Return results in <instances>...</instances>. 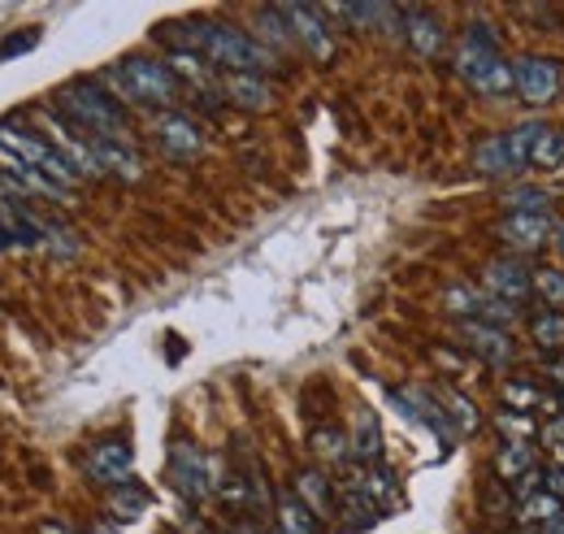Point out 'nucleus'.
<instances>
[{"label":"nucleus","mask_w":564,"mask_h":534,"mask_svg":"<svg viewBox=\"0 0 564 534\" xmlns=\"http://www.w3.org/2000/svg\"><path fill=\"white\" fill-rule=\"evenodd\" d=\"M157 39L170 44L174 53L205 57L209 70H222V75H265L278 66V53H269L261 39H252L248 31L218 22V18L165 22V26H157Z\"/></svg>","instance_id":"f257e3e1"},{"label":"nucleus","mask_w":564,"mask_h":534,"mask_svg":"<svg viewBox=\"0 0 564 534\" xmlns=\"http://www.w3.org/2000/svg\"><path fill=\"white\" fill-rule=\"evenodd\" d=\"M53 105H57V113L74 130H83L92 144H126V130H130L126 109L96 79H74L66 88H57V101Z\"/></svg>","instance_id":"f03ea898"},{"label":"nucleus","mask_w":564,"mask_h":534,"mask_svg":"<svg viewBox=\"0 0 564 534\" xmlns=\"http://www.w3.org/2000/svg\"><path fill=\"white\" fill-rule=\"evenodd\" d=\"M456 70L482 96H508V92H517L513 61L504 57V44H499V35H495L491 22H469L464 26L460 48H456Z\"/></svg>","instance_id":"7ed1b4c3"},{"label":"nucleus","mask_w":564,"mask_h":534,"mask_svg":"<svg viewBox=\"0 0 564 534\" xmlns=\"http://www.w3.org/2000/svg\"><path fill=\"white\" fill-rule=\"evenodd\" d=\"M101 79L113 83V96H117V101L165 109V113H170V105L183 96L179 70H174L170 61H157V57H122V61L110 66Z\"/></svg>","instance_id":"20e7f679"},{"label":"nucleus","mask_w":564,"mask_h":534,"mask_svg":"<svg viewBox=\"0 0 564 534\" xmlns=\"http://www.w3.org/2000/svg\"><path fill=\"white\" fill-rule=\"evenodd\" d=\"M0 148L9 152V157H18V161H26L31 170H39V174H48L53 183H61L66 192H74V183L83 179L66 157H61V148L53 144V139H44V135H35V130H26V126H13V122H0Z\"/></svg>","instance_id":"39448f33"},{"label":"nucleus","mask_w":564,"mask_h":534,"mask_svg":"<svg viewBox=\"0 0 564 534\" xmlns=\"http://www.w3.org/2000/svg\"><path fill=\"white\" fill-rule=\"evenodd\" d=\"M170 482H174V491H179L183 500H192V504H200V500L214 496L218 478H214V469H209V456H205L192 439H174V447H170Z\"/></svg>","instance_id":"423d86ee"},{"label":"nucleus","mask_w":564,"mask_h":534,"mask_svg":"<svg viewBox=\"0 0 564 534\" xmlns=\"http://www.w3.org/2000/svg\"><path fill=\"white\" fill-rule=\"evenodd\" d=\"M283 18H287V26L296 35V48H304L313 61L335 57V26H331L322 4H283Z\"/></svg>","instance_id":"0eeeda50"},{"label":"nucleus","mask_w":564,"mask_h":534,"mask_svg":"<svg viewBox=\"0 0 564 534\" xmlns=\"http://www.w3.org/2000/svg\"><path fill=\"white\" fill-rule=\"evenodd\" d=\"M152 135H157V148L170 157V161H196L205 152V126L183 113V109H170L152 122Z\"/></svg>","instance_id":"6e6552de"},{"label":"nucleus","mask_w":564,"mask_h":534,"mask_svg":"<svg viewBox=\"0 0 564 534\" xmlns=\"http://www.w3.org/2000/svg\"><path fill=\"white\" fill-rule=\"evenodd\" d=\"M83 474L96 487H110V491L135 482V452H130V443L126 439H101V443H92L88 456H83Z\"/></svg>","instance_id":"1a4fd4ad"},{"label":"nucleus","mask_w":564,"mask_h":534,"mask_svg":"<svg viewBox=\"0 0 564 534\" xmlns=\"http://www.w3.org/2000/svg\"><path fill=\"white\" fill-rule=\"evenodd\" d=\"M513 79H517V92L530 105H552L561 96V66L552 57H539V53L517 57L513 61Z\"/></svg>","instance_id":"9d476101"},{"label":"nucleus","mask_w":564,"mask_h":534,"mask_svg":"<svg viewBox=\"0 0 564 534\" xmlns=\"http://www.w3.org/2000/svg\"><path fill=\"white\" fill-rule=\"evenodd\" d=\"M482 287L491 292V296H499V300H508V305H526L530 296H534V270L526 265V261H517V257H495L486 270H482Z\"/></svg>","instance_id":"9b49d317"},{"label":"nucleus","mask_w":564,"mask_h":534,"mask_svg":"<svg viewBox=\"0 0 564 534\" xmlns=\"http://www.w3.org/2000/svg\"><path fill=\"white\" fill-rule=\"evenodd\" d=\"M556 217L552 214H508L499 226H495V235L513 248V252H534V248H543L552 235H556Z\"/></svg>","instance_id":"f8f14e48"},{"label":"nucleus","mask_w":564,"mask_h":534,"mask_svg":"<svg viewBox=\"0 0 564 534\" xmlns=\"http://www.w3.org/2000/svg\"><path fill=\"white\" fill-rule=\"evenodd\" d=\"M404 39H408V48L417 57H439L444 53V39H448L444 18L435 9H426V4H408L404 9Z\"/></svg>","instance_id":"ddd939ff"},{"label":"nucleus","mask_w":564,"mask_h":534,"mask_svg":"<svg viewBox=\"0 0 564 534\" xmlns=\"http://www.w3.org/2000/svg\"><path fill=\"white\" fill-rule=\"evenodd\" d=\"M456 330L464 334V348L477 352L486 365H508L513 361V334L504 326H491V321H456Z\"/></svg>","instance_id":"4468645a"},{"label":"nucleus","mask_w":564,"mask_h":534,"mask_svg":"<svg viewBox=\"0 0 564 534\" xmlns=\"http://www.w3.org/2000/svg\"><path fill=\"white\" fill-rule=\"evenodd\" d=\"M218 92H222V101H230L234 109H248V113H265L274 105V83L265 75H222Z\"/></svg>","instance_id":"2eb2a0df"},{"label":"nucleus","mask_w":564,"mask_h":534,"mask_svg":"<svg viewBox=\"0 0 564 534\" xmlns=\"http://www.w3.org/2000/svg\"><path fill=\"white\" fill-rule=\"evenodd\" d=\"M338 513H343V526L347 531H369V526H378V500L360 487V482H347L343 491H338Z\"/></svg>","instance_id":"dca6fc26"},{"label":"nucleus","mask_w":564,"mask_h":534,"mask_svg":"<svg viewBox=\"0 0 564 534\" xmlns=\"http://www.w3.org/2000/svg\"><path fill=\"white\" fill-rule=\"evenodd\" d=\"M296 496L313 509V518H318V522H322V518H331V513L338 509L331 478H326V474H318V469H300V474H296Z\"/></svg>","instance_id":"f3484780"},{"label":"nucleus","mask_w":564,"mask_h":534,"mask_svg":"<svg viewBox=\"0 0 564 534\" xmlns=\"http://www.w3.org/2000/svg\"><path fill=\"white\" fill-rule=\"evenodd\" d=\"M539 461H534V443L530 439H508V443H499V452H495V478H504V487L508 482H517L526 469H534Z\"/></svg>","instance_id":"a211bd4d"},{"label":"nucleus","mask_w":564,"mask_h":534,"mask_svg":"<svg viewBox=\"0 0 564 534\" xmlns=\"http://www.w3.org/2000/svg\"><path fill=\"white\" fill-rule=\"evenodd\" d=\"M352 456H356L360 465H378V461H382V427H378V418H373L369 409H360V418H356Z\"/></svg>","instance_id":"6ab92c4d"},{"label":"nucleus","mask_w":564,"mask_h":534,"mask_svg":"<svg viewBox=\"0 0 564 534\" xmlns=\"http://www.w3.org/2000/svg\"><path fill=\"white\" fill-rule=\"evenodd\" d=\"M543 135H548V126H543V122H521V126L504 130V144H508L513 170H526V166H530V157H534V148H539V139H543Z\"/></svg>","instance_id":"aec40b11"},{"label":"nucleus","mask_w":564,"mask_h":534,"mask_svg":"<svg viewBox=\"0 0 564 534\" xmlns=\"http://www.w3.org/2000/svg\"><path fill=\"white\" fill-rule=\"evenodd\" d=\"M473 170H477V174H486V179L513 174V157H508L504 135H486V139L473 148Z\"/></svg>","instance_id":"412c9836"},{"label":"nucleus","mask_w":564,"mask_h":534,"mask_svg":"<svg viewBox=\"0 0 564 534\" xmlns=\"http://www.w3.org/2000/svg\"><path fill=\"white\" fill-rule=\"evenodd\" d=\"M561 518H564V500L561 496H552V491H539V496L526 500L521 513H517L521 526H539V531H552Z\"/></svg>","instance_id":"4be33fe9"},{"label":"nucleus","mask_w":564,"mask_h":534,"mask_svg":"<svg viewBox=\"0 0 564 534\" xmlns=\"http://www.w3.org/2000/svg\"><path fill=\"white\" fill-rule=\"evenodd\" d=\"M96 157H101L105 174H117V179H139L143 174V161L130 144H96Z\"/></svg>","instance_id":"5701e85b"},{"label":"nucleus","mask_w":564,"mask_h":534,"mask_svg":"<svg viewBox=\"0 0 564 534\" xmlns=\"http://www.w3.org/2000/svg\"><path fill=\"white\" fill-rule=\"evenodd\" d=\"M256 22H261V44L274 53V48H291L296 44V35H291V26H287V18H283V4H265V9H256Z\"/></svg>","instance_id":"b1692460"},{"label":"nucleus","mask_w":564,"mask_h":534,"mask_svg":"<svg viewBox=\"0 0 564 534\" xmlns=\"http://www.w3.org/2000/svg\"><path fill=\"white\" fill-rule=\"evenodd\" d=\"M530 339L539 352H561L564 348V314L561 309H548L530 321Z\"/></svg>","instance_id":"393cba45"},{"label":"nucleus","mask_w":564,"mask_h":534,"mask_svg":"<svg viewBox=\"0 0 564 534\" xmlns=\"http://www.w3.org/2000/svg\"><path fill=\"white\" fill-rule=\"evenodd\" d=\"M504 205H508V214H552V192H543V188H513L504 196Z\"/></svg>","instance_id":"a878e982"},{"label":"nucleus","mask_w":564,"mask_h":534,"mask_svg":"<svg viewBox=\"0 0 564 534\" xmlns=\"http://www.w3.org/2000/svg\"><path fill=\"white\" fill-rule=\"evenodd\" d=\"M39 39H44V31H39V26L9 31V35L0 39V61H18V57H26L31 48H39Z\"/></svg>","instance_id":"bb28decb"},{"label":"nucleus","mask_w":564,"mask_h":534,"mask_svg":"<svg viewBox=\"0 0 564 534\" xmlns=\"http://www.w3.org/2000/svg\"><path fill=\"white\" fill-rule=\"evenodd\" d=\"M561 161H564V130H556V126H548V135L539 139V148H534L530 166H534V170H556Z\"/></svg>","instance_id":"cd10ccee"},{"label":"nucleus","mask_w":564,"mask_h":534,"mask_svg":"<svg viewBox=\"0 0 564 534\" xmlns=\"http://www.w3.org/2000/svg\"><path fill=\"white\" fill-rule=\"evenodd\" d=\"M444 405H451L448 409V418H451V427L460 430V434H469V430H477V405L469 400V396H460V391H444Z\"/></svg>","instance_id":"c85d7f7f"},{"label":"nucleus","mask_w":564,"mask_h":534,"mask_svg":"<svg viewBox=\"0 0 564 534\" xmlns=\"http://www.w3.org/2000/svg\"><path fill=\"white\" fill-rule=\"evenodd\" d=\"M313 447L326 456V461H347L352 456V439L343 434V430H335V427H322V430H313Z\"/></svg>","instance_id":"c756f323"},{"label":"nucleus","mask_w":564,"mask_h":534,"mask_svg":"<svg viewBox=\"0 0 564 534\" xmlns=\"http://www.w3.org/2000/svg\"><path fill=\"white\" fill-rule=\"evenodd\" d=\"M113 513H122V518H139L143 509H148V491L139 487V482H126V487H117L110 496Z\"/></svg>","instance_id":"7c9ffc66"},{"label":"nucleus","mask_w":564,"mask_h":534,"mask_svg":"<svg viewBox=\"0 0 564 534\" xmlns=\"http://www.w3.org/2000/svg\"><path fill=\"white\" fill-rule=\"evenodd\" d=\"M539 491H548V469H526L517 482H508V500H517V504H526V500H534Z\"/></svg>","instance_id":"2f4dec72"},{"label":"nucleus","mask_w":564,"mask_h":534,"mask_svg":"<svg viewBox=\"0 0 564 534\" xmlns=\"http://www.w3.org/2000/svg\"><path fill=\"white\" fill-rule=\"evenodd\" d=\"M534 292L543 296V305H564V270H534Z\"/></svg>","instance_id":"473e14b6"},{"label":"nucleus","mask_w":564,"mask_h":534,"mask_svg":"<svg viewBox=\"0 0 564 534\" xmlns=\"http://www.w3.org/2000/svg\"><path fill=\"white\" fill-rule=\"evenodd\" d=\"M513 13L539 22L534 31H556V26H561V9H556V4H513Z\"/></svg>","instance_id":"72a5a7b5"},{"label":"nucleus","mask_w":564,"mask_h":534,"mask_svg":"<svg viewBox=\"0 0 564 534\" xmlns=\"http://www.w3.org/2000/svg\"><path fill=\"white\" fill-rule=\"evenodd\" d=\"M495 422H499V430H513V434H526V430H530V413H513V409H504V413H499Z\"/></svg>","instance_id":"f704fd0d"},{"label":"nucleus","mask_w":564,"mask_h":534,"mask_svg":"<svg viewBox=\"0 0 564 534\" xmlns=\"http://www.w3.org/2000/svg\"><path fill=\"white\" fill-rule=\"evenodd\" d=\"M548 491L564 500V452H556V461L548 465Z\"/></svg>","instance_id":"c9c22d12"},{"label":"nucleus","mask_w":564,"mask_h":534,"mask_svg":"<svg viewBox=\"0 0 564 534\" xmlns=\"http://www.w3.org/2000/svg\"><path fill=\"white\" fill-rule=\"evenodd\" d=\"M548 378L561 387V396H564V361H556V365H548Z\"/></svg>","instance_id":"e433bc0d"},{"label":"nucleus","mask_w":564,"mask_h":534,"mask_svg":"<svg viewBox=\"0 0 564 534\" xmlns=\"http://www.w3.org/2000/svg\"><path fill=\"white\" fill-rule=\"evenodd\" d=\"M230 534H265V531H261L256 522H239V526H234V531H230Z\"/></svg>","instance_id":"4c0bfd02"},{"label":"nucleus","mask_w":564,"mask_h":534,"mask_svg":"<svg viewBox=\"0 0 564 534\" xmlns=\"http://www.w3.org/2000/svg\"><path fill=\"white\" fill-rule=\"evenodd\" d=\"M552 243H556V252H561V257H564V221H561V226H556V235H552Z\"/></svg>","instance_id":"58836bf2"},{"label":"nucleus","mask_w":564,"mask_h":534,"mask_svg":"<svg viewBox=\"0 0 564 534\" xmlns=\"http://www.w3.org/2000/svg\"><path fill=\"white\" fill-rule=\"evenodd\" d=\"M39 534H70V531H66V526H53V522H48V526H39Z\"/></svg>","instance_id":"ea45409f"},{"label":"nucleus","mask_w":564,"mask_h":534,"mask_svg":"<svg viewBox=\"0 0 564 534\" xmlns=\"http://www.w3.org/2000/svg\"><path fill=\"white\" fill-rule=\"evenodd\" d=\"M548 534H564V518H561V522H556V526H552Z\"/></svg>","instance_id":"a19ab883"}]
</instances>
